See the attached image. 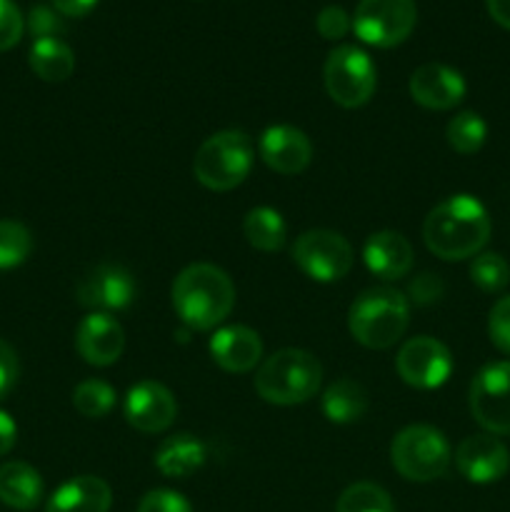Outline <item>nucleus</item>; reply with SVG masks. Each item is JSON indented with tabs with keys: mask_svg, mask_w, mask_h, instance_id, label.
Returning a JSON list of instances; mask_svg holds the SVG:
<instances>
[{
	"mask_svg": "<svg viewBox=\"0 0 510 512\" xmlns=\"http://www.w3.org/2000/svg\"><path fill=\"white\" fill-rule=\"evenodd\" d=\"M453 460L448 438L433 425H408L390 443V463L410 483H433L443 478Z\"/></svg>",
	"mask_w": 510,
	"mask_h": 512,
	"instance_id": "nucleus-6",
	"label": "nucleus"
},
{
	"mask_svg": "<svg viewBox=\"0 0 510 512\" xmlns=\"http://www.w3.org/2000/svg\"><path fill=\"white\" fill-rule=\"evenodd\" d=\"M335 512H395V505L380 485L353 483L340 493Z\"/></svg>",
	"mask_w": 510,
	"mask_h": 512,
	"instance_id": "nucleus-28",
	"label": "nucleus"
},
{
	"mask_svg": "<svg viewBox=\"0 0 510 512\" xmlns=\"http://www.w3.org/2000/svg\"><path fill=\"white\" fill-rule=\"evenodd\" d=\"M363 263L375 278L400 280L413 268V245L403 233L380 230L373 233L363 245Z\"/></svg>",
	"mask_w": 510,
	"mask_h": 512,
	"instance_id": "nucleus-19",
	"label": "nucleus"
},
{
	"mask_svg": "<svg viewBox=\"0 0 510 512\" xmlns=\"http://www.w3.org/2000/svg\"><path fill=\"white\" fill-rule=\"evenodd\" d=\"M488 208L475 195L458 193L435 205L423 223V240L440 260L475 258L490 240Z\"/></svg>",
	"mask_w": 510,
	"mask_h": 512,
	"instance_id": "nucleus-1",
	"label": "nucleus"
},
{
	"mask_svg": "<svg viewBox=\"0 0 510 512\" xmlns=\"http://www.w3.org/2000/svg\"><path fill=\"white\" fill-rule=\"evenodd\" d=\"M325 90L340 108H360L378 88V70L358 45H338L330 50L323 70Z\"/></svg>",
	"mask_w": 510,
	"mask_h": 512,
	"instance_id": "nucleus-7",
	"label": "nucleus"
},
{
	"mask_svg": "<svg viewBox=\"0 0 510 512\" xmlns=\"http://www.w3.org/2000/svg\"><path fill=\"white\" fill-rule=\"evenodd\" d=\"M75 350L93 368L118 363L125 350L123 325L110 313H88L75 328Z\"/></svg>",
	"mask_w": 510,
	"mask_h": 512,
	"instance_id": "nucleus-15",
	"label": "nucleus"
},
{
	"mask_svg": "<svg viewBox=\"0 0 510 512\" xmlns=\"http://www.w3.org/2000/svg\"><path fill=\"white\" fill-rule=\"evenodd\" d=\"M115 400H118V395H115L113 385L98 378L83 380V383L73 390L75 410H78L83 418L90 420L105 418V415L115 408Z\"/></svg>",
	"mask_w": 510,
	"mask_h": 512,
	"instance_id": "nucleus-27",
	"label": "nucleus"
},
{
	"mask_svg": "<svg viewBox=\"0 0 510 512\" xmlns=\"http://www.w3.org/2000/svg\"><path fill=\"white\" fill-rule=\"evenodd\" d=\"M443 293H445L443 280L433 273H423L415 280H410L408 295H405V298L415 305H433L443 298Z\"/></svg>",
	"mask_w": 510,
	"mask_h": 512,
	"instance_id": "nucleus-36",
	"label": "nucleus"
},
{
	"mask_svg": "<svg viewBox=\"0 0 510 512\" xmlns=\"http://www.w3.org/2000/svg\"><path fill=\"white\" fill-rule=\"evenodd\" d=\"M410 98L428 110H450L465 98L468 85L455 68L445 63H425L410 75Z\"/></svg>",
	"mask_w": 510,
	"mask_h": 512,
	"instance_id": "nucleus-17",
	"label": "nucleus"
},
{
	"mask_svg": "<svg viewBox=\"0 0 510 512\" xmlns=\"http://www.w3.org/2000/svg\"><path fill=\"white\" fill-rule=\"evenodd\" d=\"M448 145L460 155H475L488 140V123L475 110H463L445 128Z\"/></svg>",
	"mask_w": 510,
	"mask_h": 512,
	"instance_id": "nucleus-26",
	"label": "nucleus"
},
{
	"mask_svg": "<svg viewBox=\"0 0 510 512\" xmlns=\"http://www.w3.org/2000/svg\"><path fill=\"white\" fill-rule=\"evenodd\" d=\"M243 235L248 240L250 248L260 250V253H278L288 238V225H285L283 215L268 205H258V208L248 210L243 220Z\"/></svg>",
	"mask_w": 510,
	"mask_h": 512,
	"instance_id": "nucleus-25",
	"label": "nucleus"
},
{
	"mask_svg": "<svg viewBox=\"0 0 510 512\" xmlns=\"http://www.w3.org/2000/svg\"><path fill=\"white\" fill-rule=\"evenodd\" d=\"M138 285L130 270L115 263H100L83 275L75 285V298L93 313L128 310L135 303Z\"/></svg>",
	"mask_w": 510,
	"mask_h": 512,
	"instance_id": "nucleus-12",
	"label": "nucleus"
},
{
	"mask_svg": "<svg viewBox=\"0 0 510 512\" xmlns=\"http://www.w3.org/2000/svg\"><path fill=\"white\" fill-rule=\"evenodd\" d=\"M123 415L138 433H163L178 415L175 395L158 380H140L123 400Z\"/></svg>",
	"mask_w": 510,
	"mask_h": 512,
	"instance_id": "nucleus-13",
	"label": "nucleus"
},
{
	"mask_svg": "<svg viewBox=\"0 0 510 512\" xmlns=\"http://www.w3.org/2000/svg\"><path fill=\"white\" fill-rule=\"evenodd\" d=\"M368 390L358 383V380L340 378L325 388L320 408L323 415L335 425H350L358 423L368 413Z\"/></svg>",
	"mask_w": 510,
	"mask_h": 512,
	"instance_id": "nucleus-23",
	"label": "nucleus"
},
{
	"mask_svg": "<svg viewBox=\"0 0 510 512\" xmlns=\"http://www.w3.org/2000/svg\"><path fill=\"white\" fill-rule=\"evenodd\" d=\"M138 512H193L188 500L175 490H150L140 500Z\"/></svg>",
	"mask_w": 510,
	"mask_h": 512,
	"instance_id": "nucleus-35",
	"label": "nucleus"
},
{
	"mask_svg": "<svg viewBox=\"0 0 510 512\" xmlns=\"http://www.w3.org/2000/svg\"><path fill=\"white\" fill-rule=\"evenodd\" d=\"M455 465L468 483H498L510 470V450L490 433L468 435L455 450Z\"/></svg>",
	"mask_w": 510,
	"mask_h": 512,
	"instance_id": "nucleus-14",
	"label": "nucleus"
},
{
	"mask_svg": "<svg viewBox=\"0 0 510 512\" xmlns=\"http://www.w3.org/2000/svg\"><path fill=\"white\" fill-rule=\"evenodd\" d=\"M488 335L490 343H493L500 353L510 355V295L500 298L498 303L490 308Z\"/></svg>",
	"mask_w": 510,
	"mask_h": 512,
	"instance_id": "nucleus-31",
	"label": "nucleus"
},
{
	"mask_svg": "<svg viewBox=\"0 0 510 512\" xmlns=\"http://www.w3.org/2000/svg\"><path fill=\"white\" fill-rule=\"evenodd\" d=\"M475 423L490 435H510V360L478 370L468 393Z\"/></svg>",
	"mask_w": 510,
	"mask_h": 512,
	"instance_id": "nucleus-10",
	"label": "nucleus"
},
{
	"mask_svg": "<svg viewBox=\"0 0 510 512\" xmlns=\"http://www.w3.org/2000/svg\"><path fill=\"white\" fill-rule=\"evenodd\" d=\"M110 505H113V490L103 478L78 475L50 495L45 512H108Z\"/></svg>",
	"mask_w": 510,
	"mask_h": 512,
	"instance_id": "nucleus-20",
	"label": "nucleus"
},
{
	"mask_svg": "<svg viewBox=\"0 0 510 512\" xmlns=\"http://www.w3.org/2000/svg\"><path fill=\"white\" fill-rule=\"evenodd\" d=\"M415 23V0H360L353 15L355 35L373 48H395L410 38Z\"/></svg>",
	"mask_w": 510,
	"mask_h": 512,
	"instance_id": "nucleus-8",
	"label": "nucleus"
},
{
	"mask_svg": "<svg viewBox=\"0 0 510 512\" xmlns=\"http://www.w3.org/2000/svg\"><path fill=\"white\" fill-rule=\"evenodd\" d=\"M18 383V355L5 340H0V400L8 398Z\"/></svg>",
	"mask_w": 510,
	"mask_h": 512,
	"instance_id": "nucleus-37",
	"label": "nucleus"
},
{
	"mask_svg": "<svg viewBox=\"0 0 510 512\" xmlns=\"http://www.w3.org/2000/svg\"><path fill=\"white\" fill-rule=\"evenodd\" d=\"M293 263L315 283H338L353 268V248L335 230H305L293 245Z\"/></svg>",
	"mask_w": 510,
	"mask_h": 512,
	"instance_id": "nucleus-9",
	"label": "nucleus"
},
{
	"mask_svg": "<svg viewBox=\"0 0 510 512\" xmlns=\"http://www.w3.org/2000/svg\"><path fill=\"white\" fill-rule=\"evenodd\" d=\"M258 155L273 173L298 175L313 160V143L295 125H270L258 140Z\"/></svg>",
	"mask_w": 510,
	"mask_h": 512,
	"instance_id": "nucleus-16",
	"label": "nucleus"
},
{
	"mask_svg": "<svg viewBox=\"0 0 510 512\" xmlns=\"http://www.w3.org/2000/svg\"><path fill=\"white\" fill-rule=\"evenodd\" d=\"M53 8L58 10L60 15H68V18H83L90 10L98 5V0H50Z\"/></svg>",
	"mask_w": 510,
	"mask_h": 512,
	"instance_id": "nucleus-38",
	"label": "nucleus"
},
{
	"mask_svg": "<svg viewBox=\"0 0 510 512\" xmlns=\"http://www.w3.org/2000/svg\"><path fill=\"white\" fill-rule=\"evenodd\" d=\"M15 438H18V425L5 410H0V458L13 450Z\"/></svg>",
	"mask_w": 510,
	"mask_h": 512,
	"instance_id": "nucleus-39",
	"label": "nucleus"
},
{
	"mask_svg": "<svg viewBox=\"0 0 510 512\" xmlns=\"http://www.w3.org/2000/svg\"><path fill=\"white\" fill-rule=\"evenodd\" d=\"M488 3V13L500 28L510 30V0H485Z\"/></svg>",
	"mask_w": 510,
	"mask_h": 512,
	"instance_id": "nucleus-40",
	"label": "nucleus"
},
{
	"mask_svg": "<svg viewBox=\"0 0 510 512\" xmlns=\"http://www.w3.org/2000/svg\"><path fill=\"white\" fill-rule=\"evenodd\" d=\"M170 298L180 323L205 333L218 328L230 315L235 305V285L218 265L193 263L178 273Z\"/></svg>",
	"mask_w": 510,
	"mask_h": 512,
	"instance_id": "nucleus-2",
	"label": "nucleus"
},
{
	"mask_svg": "<svg viewBox=\"0 0 510 512\" xmlns=\"http://www.w3.org/2000/svg\"><path fill=\"white\" fill-rule=\"evenodd\" d=\"M350 15L340 5H325L315 18V28L325 40H340L350 30Z\"/></svg>",
	"mask_w": 510,
	"mask_h": 512,
	"instance_id": "nucleus-34",
	"label": "nucleus"
},
{
	"mask_svg": "<svg viewBox=\"0 0 510 512\" xmlns=\"http://www.w3.org/2000/svg\"><path fill=\"white\" fill-rule=\"evenodd\" d=\"M400 380L415 390H435L448 383L453 373V355L448 345L430 335H418L403 343L395 358Z\"/></svg>",
	"mask_w": 510,
	"mask_h": 512,
	"instance_id": "nucleus-11",
	"label": "nucleus"
},
{
	"mask_svg": "<svg viewBox=\"0 0 510 512\" xmlns=\"http://www.w3.org/2000/svg\"><path fill=\"white\" fill-rule=\"evenodd\" d=\"M30 70L45 83H63L73 75L75 55L70 45L60 38H38L33 40L28 53Z\"/></svg>",
	"mask_w": 510,
	"mask_h": 512,
	"instance_id": "nucleus-24",
	"label": "nucleus"
},
{
	"mask_svg": "<svg viewBox=\"0 0 510 512\" xmlns=\"http://www.w3.org/2000/svg\"><path fill=\"white\" fill-rule=\"evenodd\" d=\"M210 358L225 373H250L263 360V340L248 325H225L208 343Z\"/></svg>",
	"mask_w": 510,
	"mask_h": 512,
	"instance_id": "nucleus-18",
	"label": "nucleus"
},
{
	"mask_svg": "<svg viewBox=\"0 0 510 512\" xmlns=\"http://www.w3.org/2000/svg\"><path fill=\"white\" fill-rule=\"evenodd\" d=\"M0 500L13 510H35L43 500V478L28 463L0 465Z\"/></svg>",
	"mask_w": 510,
	"mask_h": 512,
	"instance_id": "nucleus-22",
	"label": "nucleus"
},
{
	"mask_svg": "<svg viewBox=\"0 0 510 512\" xmlns=\"http://www.w3.org/2000/svg\"><path fill=\"white\" fill-rule=\"evenodd\" d=\"M33 250V235L23 223L0 220V270H13L28 260Z\"/></svg>",
	"mask_w": 510,
	"mask_h": 512,
	"instance_id": "nucleus-29",
	"label": "nucleus"
},
{
	"mask_svg": "<svg viewBox=\"0 0 510 512\" xmlns=\"http://www.w3.org/2000/svg\"><path fill=\"white\" fill-rule=\"evenodd\" d=\"M253 140L243 130H220L203 140L193 158V175L203 188L228 193L245 183L253 170Z\"/></svg>",
	"mask_w": 510,
	"mask_h": 512,
	"instance_id": "nucleus-5",
	"label": "nucleus"
},
{
	"mask_svg": "<svg viewBox=\"0 0 510 512\" xmlns=\"http://www.w3.org/2000/svg\"><path fill=\"white\" fill-rule=\"evenodd\" d=\"M28 30L38 38H58L60 33H65V23L60 18V13L48 5H33L28 13Z\"/></svg>",
	"mask_w": 510,
	"mask_h": 512,
	"instance_id": "nucleus-33",
	"label": "nucleus"
},
{
	"mask_svg": "<svg viewBox=\"0 0 510 512\" xmlns=\"http://www.w3.org/2000/svg\"><path fill=\"white\" fill-rule=\"evenodd\" d=\"M323 383V365L313 353L283 348L255 373V393L270 405H300L315 398Z\"/></svg>",
	"mask_w": 510,
	"mask_h": 512,
	"instance_id": "nucleus-4",
	"label": "nucleus"
},
{
	"mask_svg": "<svg viewBox=\"0 0 510 512\" xmlns=\"http://www.w3.org/2000/svg\"><path fill=\"white\" fill-rule=\"evenodd\" d=\"M470 280L483 293H500L510 283V265L498 253H478L470 263Z\"/></svg>",
	"mask_w": 510,
	"mask_h": 512,
	"instance_id": "nucleus-30",
	"label": "nucleus"
},
{
	"mask_svg": "<svg viewBox=\"0 0 510 512\" xmlns=\"http://www.w3.org/2000/svg\"><path fill=\"white\" fill-rule=\"evenodd\" d=\"M410 323V300L395 288H368L348 310V330L363 348H393Z\"/></svg>",
	"mask_w": 510,
	"mask_h": 512,
	"instance_id": "nucleus-3",
	"label": "nucleus"
},
{
	"mask_svg": "<svg viewBox=\"0 0 510 512\" xmlns=\"http://www.w3.org/2000/svg\"><path fill=\"white\" fill-rule=\"evenodd\" d=\"M208 460V448L203 445V440H198L190 433H178L165 438L158 445L153 455L155 468L160 470V475L170 480H185L190 475L198 473L200 468Z\"/></svg>",
	"mask_w": 510,
	"mask_h": 512,
	"instance_id": "nucleus-21",
	"label": "nucleus"
},
{
	"mask_svg": "<svg viewBox=\"0 0 510 512\" xmlns=\"http://www.w3.org/2000/svg\"><path fill=\"white\" fill-rule=\"evenodd\" d=\"M25 20L13 0H0V53L15 48L23 38Z\"/></svg>",
	"mask_w": 510,
	"mask_h": 512,
	"instance_id": "nucleus-32",
	"label": "nucleus"
}]
</instances>
